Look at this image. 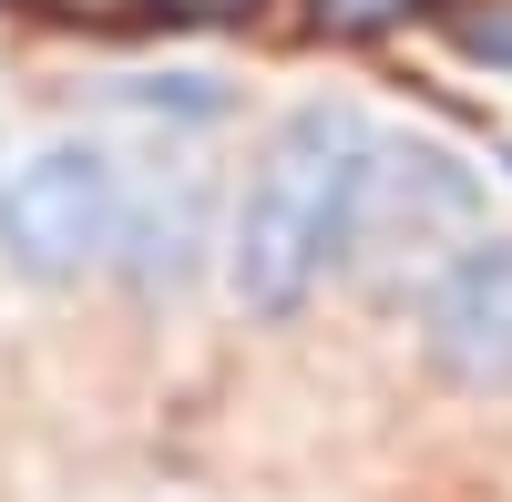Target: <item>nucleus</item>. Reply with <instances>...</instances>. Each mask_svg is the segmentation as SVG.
Masks as SVG:
<instances>
[{"label": "nucleus", "mask_w": 512, "mask_h": 502, "mask_svg": "<svg viewBox=\"0 0 512 502\" xmlns=\"http://www.w3.org/2000/svg\"><path fill=\"white\" fill-rule=\"evenodd\" d=\"M369 123L349 103H297L246 164L236 226H226V277L256 318H297L318 277L349 257V205L369 175Z\"/></svg>", "instance_id": "f257e3e1"}, {"label": "nucleus", "mask_w": 512, "mask_h": 502, "mask_svg": "<svg viewBox=\"0 0 512 502\" xmlns=\"http://www.w3.org/2000/svg\"><path fill=\"white\" fill-rule=\"evenodd\" d=\"M482 226V175L441 144H369V175L349 205V257L369 287H400V277H441L451 246H472Z\"/></svg>", "instance_id": "f03ea898"}, {"label": "nucleus", "mask_w": 512, "mask_h": 502, "mask_svg": "<svg viewBox=\"0 0 512 502\" xmlns=\"http://www.w3.org/2000/svg\"><path fill=\"white\" fill-rule=\"evenodd\" d=\"M123 246V175L103 144H41L11 164L0 185V257H11L31 287H72L113 267Z\"/></svg>", "instance_id": "7ed1b4c3"}, {"label": "nucleus", "mask_w": 512, "mask_h": 502, "mask_svg": "<svg viewBox=\"0 0 512 502\" xmlns=\"http://www.w3.org/2000/svg\"><path fill=\"white\" fill-rule=\"evenodd\" d=\"M420 349L451 390H512V236H482L431 277Z\"/></svg>", "instance_id": "20e7f679"}, {"label": "nucleus", "mask_w": 512, "mask_h": 502, "mask_svg": "<svg viewBox=\"0 0 512 502\" xmlns=\"http://www.w3.org/2000/svg\"><path fill=\"white\" fill-rule=\"evenodd\" d=\"M205 216V175L195 164H175V175H154V185H123V246H113V267L144 287V298H164V287H185L195 277V226Z\"/></svg>", "instance_id": "39448f33"}, {"label": "nucleus", "mask_w": 512, "mask_h": 502, "mask_svg": "<svg viewBox=\"0 0 512 502\" xmlns=\"http://www.w3.org/2000/svg\"><path fill=\"white\" fill-rule=\"evenodd\" d=\"M420 11H431V0H308V31L318 41H390Z\"/></svg>", "instance_id": "423d86ee"}, {"label": "nucleus", "mask_w": 512, "mask_h": 502, "mask_svg": "<svg viewBox=\"0 0 512 502\" xmlns=\"http://www.w3.org/2000/svg\"><path fill=\"white\" fill-rule=\"evenodd\" d=\"M451 21V41L472 62H512V0H492V11H472V0H461V11H441Z\"/></svg>", "instance_id": "0eeeda50"}, {"label": "nucleus", "mask_w": 512, "mask_h": 502, "mask_svg": "<svg viewBox=\"0 0 512 502\" xmlns=\"http://www.w3.org/2000/svg\"><path fill=\"white\" fill-rule=\"evenodd\" d=\"M164 21H256L267 11V0H154Z\"/></svg>", "instance_id": "6e6552de"}]
</instances>
